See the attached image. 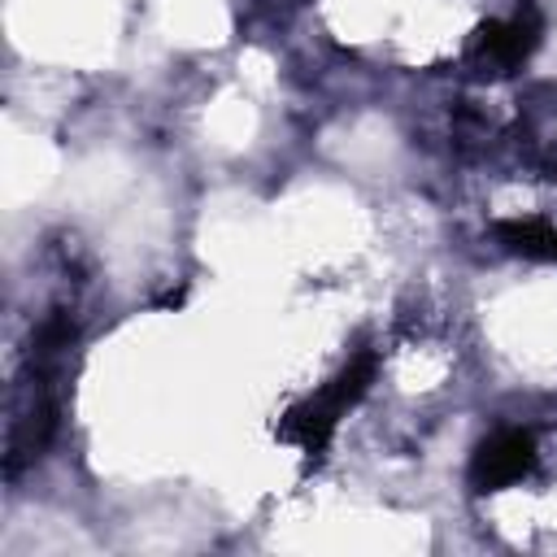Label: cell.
<instances>
[{
	"mask_svg": "<svg viewBox=\"0 0 557 557\" xmlns=\"http://www.w3.org/2000/svg\"><path fill=\"white\" fill-rule=\"evenodd\" d=\"M527 457H531V440L518 435V431H505V435H496V440L483 444V453H479V461H474V479L487 483V487L509 483L513 474H522Z\"/></svg>",
	"mask_w": 557,
	"mask_h": 557,
	"instance_id": "obj_1",
	"label": "cell"
}]
</instances>
